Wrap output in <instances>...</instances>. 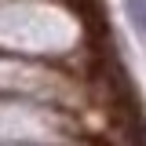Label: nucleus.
Masks as SVG:
<instances>
[{"label": "nucleus", "mask_w": 146, "mask_h": 146, "mask_svg": "<svg viewBox=\"0 0 146 146\" xmlns=\"http://www.w3.org/2000/svg\"><path fill=\"white\" fill-rule=\"evenodd\" d=\"M121 4H124V18L135 33V40L146 48V0H121Z\"/></svg>", "instance_id": "nucleus-1"}]
</instances>
